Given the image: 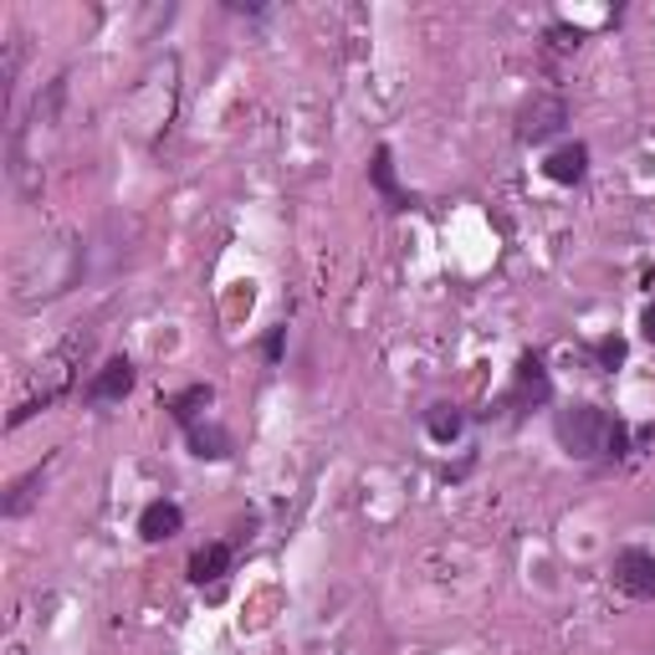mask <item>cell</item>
Listing matches in <instances>:
<instances>
[{
	"label": "cell",
	"instance_id": "cell-19",
	"mask_svg": "<svg viewBox=\"0 0 655 655\" xmlns=\"http://www.w3.org/2000/svg\"><path fill=\"white\" fill-rule=\"evenodd\" d=\"M11 655H26V651H21V645H16V651H11Z\"/></svg>",
	"mask_w": 655,
	"mask_h": 655
},
{
	"label": "cell",
	"instance_id": "cell-13",
	"mask_svg": "<svg viewBox=\"0 0 655 655\" xmlns=\"http://www.w3.org/2000/svg\"><path fill=\"white\" fill-rule=\"evenodd\" d=\"M369 174H374V185H379V190H385V195H389V205H404L400 185H395V159H389V149H379V154H374Z\"/></svg>",
	"mask_w": 655,
	"mask_h": 655
},
{
	"label": "cell",
	"instance_id": "cell-2",
	"mask_svg": "<svg viewBox=\"0 0 655 655\" xmlns=\"http://www.w3.org/2000/svg\"><path fill=\"white\" fill-rule=\"evenodd\" d=\"M87 349V338L83 333H72L62 349L51 353L47 364H41V395L36 400H26V404H16V415H11V425H21V421H32L36 410H47L57 395H68V385H72V364H77V353Z\"/></svg>",
	"mask_w": 655,
	"mask_h": 655
},
{
	"label": "cell",
	"instance_id": "cell-3",
	"mask_svg": "<svg viewBox=\"0 0 655 655\" xmlns=\"http://www.w3.org/2000/svg\"><path fill=\"white\" fill-rule=\"evenodd\" d=\"M563 123H569V102L554 98V93H538V98L522 102L518 138H522V144H548V138H554Z\"/></svg>",
	"mask_w": 655,
	"mask_h": 655
},
{
	"label": "cell",
	"instance_id": "cell-4",
	"mask_svg": "<svg viewBox=\"0 0 655 655\" xmlns=\"http://www.w3.org/2000/svg\"><path fill=\"white\" fill-rule=\"evenodd\" d=\"M615 584L635 599H655V558L645 548H624L615 554Z\"/></svg>",
	"mask_w": 655,
	"mask_h": 655
},
{
	"label": "cell",
	"instance_id": "cell-6",
	"mask_svg": "<svg viewBox=\"0 0 655 655\" xmlns=\"http://www.w3.org/2000/svg\"><path fill=\"white\" fill-rule=\"evenodd\" d=\"M129 389H134V364H129V359H108L98 369V379L87 385V395L108 404V400H123Z\"/></svg>",
	"mask_w": 655,
	"mask_h": 655
},
{
	"label": "cell",
	"instance_id": "cell-5",
	"mask_svg": "<svg viewBox=\"0 0 655 655\" xmlns=\"http://www.w3.org/2000/svg\"><path fill=\"white\" fill-rule=\"evenodd\" d=\"M548 395H554V385H548L543 364L533 359V353H522V364H518V389L507 395V404H543Z\"/></svg>",
	"mask_w": 655,
	"mask_h": 655
},
{
	"label": "cell",
	"instance_id": "cell-10",
	"mask_svg": "<svg viewBox=\"0 0 655 655\" xmlns=\"http://www.w3.org/2000/svg\"><path fill=\"white\" fill-rule=\"evenodd\" d=\"M190 446H195L201 461H226L231 456V436L220 425H190Z\"/></svg>",
	"mask_w": 655,
	"mask_h": 655
},
{
	"label": "cell",
	"instance_id": "cell-15",
	"mask_svg": "<svg viewBox=\"0 0 655 655\" xmlns=\"http://www.w3.org/2000/svg\"><path fill=\"white\" fill-rule=\"evenodd\" d=\"M599 364H605V369H620L624 364V338L620 333H609L605 343H599Z\"/></svg>",
	"mask_w": 655,
	"mask_h": 655
},
{
	"label": "cell",
	"instance_id": "cell-12",
	"mask_svg": "<svg viewBox=\"0 0 655 655\" xmlns=\"http://www.w3.org/2000/svg\"><path fill=\"white\" fill-rule=\"evenodd\" d=\"M461 425H466V415H461L456 404H430V415H425V430H430L440 446H451V440L461 436Z\"/></svg>",
	"mask_w": 655,
	"mask_h": 655
},
{
	"label": "cell",
	"instance_id": "cell-7",
	"mask_svg": "<svg viewBox=\"0 0 655 655\" xmlns=\"http://www.w3.org/2000/svg\"><path fill=\"white\" fill-rule=\"evenodd\" d=\"M180 527H185V512H180L174 502H149V507H144V518H138V533H144L149 543L174 538Z\"/></svg>",
	"mask_w": 655,
	"mask_h": 655
},
{
	"label": "cell",
	"instance_id": "cell-9",
	"mask_svg": "<svg viewBox=\"0 0 655 655\" xmlns=\"http://www.w3.org/2000/svg\"><path fill=\"white\" fill-rule=\"evenodd\" d=\"M226 569H231V548H226V543H205L201 554L190 558V579H195V584H220Z\"/></svg>",
	"mask_w": 655,
	"mask_h": 655
},
{
	"label": "cell",
	"instance_id": "cell-16",
	"mask_svg": "<svg viewBox=\"0 0 655 655\" xmlns=\"http://www.w3.org/2000/svg\"><path fill=\"white\" fill-rule=\"evenodd\" d=\"M548 41H554L558 51H573L579 41H584V36H579V32H563V26H554V32H548Z\"/></svg>",
	"mask_w": 655,
	"mask_h": 655
},
{
	"label": "cell",
	"instance_id": "cell-14",
	"mask_svg": "<svg viewBox=\"0 0 655 655\" xmlns=\"http://www.w3.org/2000/svg\"><path fill=\"white\" fill-rule=\"evenodd\" d=\"M36 487H41V471H32V476H21L16 492L5 497V518H21V512H26V507L36 502Z\"/></svg>",
	"mask_w": 655,
	"mask_h": 655
},
{
	"label": "cell",
	"instance_id": "cell-11",
	"mask_svg": "<svg viewBox=\"0 0 655 655\" xmlns=\"http://www.w3.org/2000/svg\"><path fill=\"white\" fill-rule=\"evenodd\" d=\"M210 400H216V389H210V385H190L180 400L169 404V410H174V421L190 430V425H201V410H210Z\"/></svg>",
	"mask_w": 655,
	"mask_h": 655
},
{
	"label": "cell",
	"instance_id": "cell-17",
	"mask_svg": "<svg viewBox=\"0 0 655 655\" xmlns=\"http://www.w3.org/2000/svg\"><path fill=\"white\" fill-rule=\"evenodd\" d=\"M640 333H645V338H651V343H655V303L645 307V313H640Z\"/></svg>",
	"mask_w": 655,
	"mask_h": 655
},
{
	"label": "cell",
	"instance_id": "cell-18",
	"mask_svg": "<svg viewBox=\"0 0 655 655\" xmlns=\"http://www.w3.org/2000/svg\"><path fill=\"white\" fill-rule=\"evenodd\" d=\"M267 359H282V328L267 338Z\"/></svg>",
	"mask_w": 655,
	"mask_h": 655
},
{
	"label": "cell",
	"instance_id": "cell-1",
	"mask_svg": "<svg viewBox=\"0 0 655 655\" xmlns=\"http://www.w3.org/2000/svg\"><path fill=\"white\" fill-rule=\"evenodd\" d=\"M554 430L573 461H594V456L609 451V430H615V425H609V415L599 404H569V410H558Z\"/></svg>",
	"mask_w": 655,
	"mask_h": 655
},
{
	"label": "cell",
	"instance_id": "cell-8",
	"mask_svg": "<svg viewBox=\"0 0 655 655\" xmlns=\"http://www.w3.org/2000/svg\"><path fill=\"white\" fill-rule=\"evenodd\" d=\"M548 180H558V185H579L584 180V169H589V149L584 144H563V149L548 154Z\"/></svg>",
	"mask_w": 655,
	"mask_h": 655
}]
</instances>
